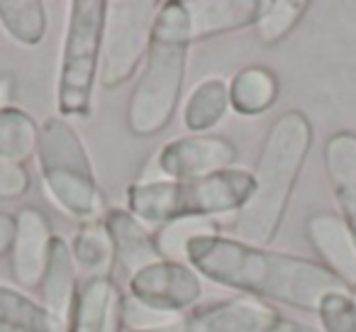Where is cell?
I'll list each match as a JSON object with an SVG mask.
<instances>
[{"label":"cell","mask_w":356,"mask_h":332,"mask_svg":"<svg viewBox=\"0 0 356 332\" xmlns=\"http://www.w3.org/2000/svg\"><path fill=\"white\" fill-rule=\"evenodd\" d=\"M234 161L237 147L232 139L208 132L171 139L154 159L161 179H203L232 169Z\"/></svg>","instance_id":"8"},{"label":"cell","mask_w":356,"mask_h":332,"mask_svg":"<svg viewBox=\"0 0 356 332\" xmlns=\"http://www.w3.org/2000/svg\"><path fill=\"white\" fill-rule=\"evenodd\" d=\"M278 320L281 315L271 306L244 298L215 301L186 315L195 332H271Z\"/></svg>","instance_id":"13"},{"label":"cell","mask_w":356,"mask_h":332,"mask_svg":"<svg viewBox=\"0 0 356 332\" xmlns=\"http://www.w3.org/2000/svg\"><path fill=\"white\" fill-rule=\"evenodd\" d=\"M42 179L47 193L71 218L93 223L103 213V193L98 189L93 161L83 139L61 115L47 118L40 125L37 144Z\"/></svg>","instance_id":"5"},{"label":"cell","mask_w":356,"mask_h":332,"mask_svg":"<svg viewBox=\"0 0 356 332\" xmlns=\"http://www.w3.org/2000/svg\"><path fill=\"white\" fill-rule=\"evenodd\" d=\"M184 320H186V315L156 310V308L147 306V303L129 296L127 291L120 293L118 327L124 332H159V330H168V327L181 325Z\"/></svg>","instance_id":"25"},{"label":"cell","mask_w":356,"mask_h":332,"mask_svg":"<svg viewBox=\"0 0 356 332\" xmlns=\"http://www.w3.org/2000/svg\"><path fill=\"white\" fill-rule=\"evenodd\" d=\"M118 301L120 293L113 276L81 278L66 317L69 332H110L118 322Z\"/></svg>","instance_id":"15"},{"label":"cell","mask_w":356,"mask_h":332,"mask_svg":"<svg viewBox=\"0 0 356 332\" xmlns=\"http://www.w3.org/2000/svg\"><path fill=\"white\" fill-rule=\"evenodd\" d=\"M161 3L154 0H110L100 42L98 79L105 90L124 86L144 61L152 42L154 20Z\"/></svg>","instance_id":"7"},{"label":"cell","mask_w":356,"mask_h":332,"mask_svg":"<svg viewBox=\"0 0 356 332\" xmlns=\"http://www.w3.org/2000/svg\"><path fill=\"white\" fill-rule=\"evenodd\" d=\"M0 25L17 45L35 47L47 35V6L42 0H0Z\"/></svg>","instance_id":"23"},{"label":"cell","mask_w":356,"mask_h":332,"mask_svg":"<svg viewBox=\"0 0 356 332\" xmlns=\"http://www.w3.org/2000/svg\"><path fill=\"white\" fill-rule=\"evenodd\" d=\"M186 264L220 286L237 288L273 303H286L305 313H317L320 301L330 293L349 291L315 259L254 247L220 232L188 242Z\"/></svg>","instance_id":"1"},{"label":"cell","mask_w":356,"mask_h":332,"mask_svg":"<svg viewBox=\"0 0 356 332\" xmlns=\"http://www.w3.org/2000/svg\"><path fill=\"white\" fill-rule=\"evenodd\" d=\"M159 332H195L193 327L188 325V322H181V325H176V327H168V330H159Z\"/></svg>","instance_id":"32"},{"label":"cell","mask_w":356,"mask_h":332,"mask_svg":"<svg viewBox=\"0 0 356 332\" xmlns=\"http://www.w3.org/2000/svg\"><path fill=\"white\" fill-rule=\"evenodd\" d=\"M271 332H322V330H317V327H312V325H305V322H293V320L281 317L278 325L273 327Z\"/></svg>","instance_id":"31"},{"label":"cell","mask_w":356,"mask_h":332,"mask_svg":"<svg viewBox=\"0 0 356 332\" xmlns=\"http://www.w3.org/2000/svg\"><path fill=\"white\" fill-rule=\"evenodd\" d=\"M30 174L22 164L0 159V200H17L30 191Z\"/></svg>","instance_id":"28"},{"label":"cell","mask_w":356,"mask_h":332,"mask_svg":"<svg viewBox=\"0 0 356 332\" xmlns=\"http://www.w3.org/2000/svg\"><path fill=\"white\" fill-rule=\"evenodd\" d=\"M191 45L184 0L161 3L142 74L127 100V129L134 137H154L173 120L184 90Z\"/></svg>","instance_id":"3"},{"label":"cell","mask_w":356,"mask_h":332,"mask_svg":"<svg viewBox=\"0 0 356 332\" xmlns=\"http://www.w3.org/2000/svg\"><path fill=\"white\" fill-rule=\"evenodd\" d=\"M184 6L188 13L191 42H203L254 27L261 0H184Z\"/></svg>","instance_id":"14"},{"label":"cell","mask_w":356,"mask_h":332,"mask_svg":"<svg viewBox=\"0 0 356 332\" xmlns=\"http://www.w3.org/2000/svg\"><path fill=\"white\" fill-rule=\"evenodd\" d=\"M312 144V125L300 110L273 120L254 166V189L237 213V239L266 247L278 235L293 189Z\"/></svg>","instance_id":"2"},{"label":"cell","mask_w":356,"mask_h":332,"mask_svg":"<svg viewBox=\"0 0 356 332\" xmlns=\"http://www.w3.org/2000/svg\"><path fill=\"white\" fill-rule=\"evenodd\" d=\"M349 291H351V296H354V298H356V283H354V286H351V288H349Z\"/></svg>","instance_id":"33"},{"label":"cell","mask_w":356,"mask_h":332,"mask_svg":"<svg viewBox=\"0 0 356 332\" xmlns=\"http://www.w3.org/2000/svg\"><path fill=\"white\" fill-rule=\"evenodd\" d=\"M15 215L0 213V257L13 249V239H15Z\"/></svg>","instance_id":"29"},{"label":"cell","mask_w":356,"mask_h":332,"mask_svg":"<svg viewBox=\"0 0 356 332\" xmlns=\"http://www.w3.org/2000/svg\"><path fill=\"white\" fill-rule=\"evenodd\" d=\"M325 174L339 205V218L356 237V134L334 132L325 144Z\"/></svg>","instance_id":"16"},{"label":"cell","mask_w":356,"mask_h":332,"mask_svg":"<svg viewBox=\"0 0 356 332\" xmlns=\"http://www.w3.org/2000/svg\"><path fill=\"white\" fill-rule=\"evenodd\" d=\"M229 108L239 115H261L276 103L278 79L266 66H247L229 81Z\"/></svg>","instance_id":"20"},{"label":"cell","mask_w":356,"mask_h":332,"mask_svg":"<svg viewBox=\"0 0 356 332\" xmlns=\"http://www.w3.org/2000/svg\"><path fill=\"white\" fill-rule=\"evenodd\" d=\"M254 189V176L227 169L203 179L134 181L127 189V210L144 225L163 228L176 220L218 218L239 213Z\"/></svg>","instance_id":"4"},{"label":"cell","mask_w":356,"mask_h":332,"mask_svg":"<svg viewBox=\"0 0 356 332\" xmlns=\"http://www.w3.org/2000/svg\"><path fill=\"white\" fill-rule=\"evenodd\" d=\"M13 95H15V76L0 74V108H6Z\"/></svg>","instance_id":"30"},{"label":"cell","mask_w":356,"mask_h":332,"mask_svg":"<svg viewBox=\"0 0 356 332\" xmlns=\"http://www.w3.org/2000/svg\"><path fill=\"white\" fill-rule=\"evenodd\" d=\"M103 225L108 230L115 247V267L127 276V281L142 269L161 262L163 254L159 249L156 235L137 220L127 208H110L103 215Z\"/></svg>","instance_id":"11"},{"label":"cell","mask_w":356,"mask_h":332,"mask_svg":"<svg viewBox=\"0 0 356 332\" xmlns=\"http://www.w3.org/2000/svg\"><path fill=\"white\" fill-rule=\"evenodd\" d=\"M105 10V0H74L69 6V25L56 84V108L61 118H83L90 110L98 81Z\"/></svg>","instance_id":"6"},{"label":"cell","mask_w":356,"mask_h":332,"mask_svg":"<svg viewBox=\"0 0 356 332\" xmlns=\"http://www.w3.org/2000/svg\"><path fill=\"white\" fill-rule=\"evenodd\" d=\"M15 239L10 249V274L13 281L22 291H37L47 269V257L51 247V225L47 215L37 208H22L15 215Z\"/></svg>","instance_id":"10"},{"label":"cell","mask_w":356,"mask_h":332,"mask_svg":"<svg viewBox=\"0 0 356 332\" xmlns=\"http://www.w3.org/2000/svg\"><path fill=\"white\" fill-rule=\"evenodd\" d=\"M0 332H69V322L25 291L0 283Z\"/></svg>","instance_id":"18"},{"label":"cell","mask_w":356,"mask_h":332,"mask_svg":"<svg viewBox=\"0 0 356 332\" xmlns=\"http://www.w3.org/2000/svg\"><path fill=\"white\" fill-rule=\"evenodd\" d=\"M71 257L79 269V278L113 276L115 271V247L105 230L103 220L86 223L71 239Z\"/></svg>","instance_id":"19"},{"label":"cell","mask_w":356,"mask_h":332,"mask_svg":"<svg viewBox=\"0 0 356 332\" xmlns=\"http://www.w3.org/2000/svg\"><path fill=\"white\" fill-rule=\"evenodd\" d=\"M79 269L71 257V247L64 237L54 235L47 257V269L40 283V303L59 317H69L71 303H74L76 288H79Z\"/></svg>","instance_id":"17"},{"label":"cell","mask_w":356,"mask_h":332,"mask_svg":"<svg viewBox=\"0 0 356 332\" xmlns=\"http://www.w3.org/2000/svg\"><path fill=\"white\" fill-rule=\"evenodd\" d=\"M229 108V86L220 76L203 79L188 95L184 108V122L193 134H205L225 118Z\"/></svg>","instance_id":"21"},{"label":"cell","mask_w":356,"mask_h":332,"mask_svg":"<svg viewBox=\"0 0 356 332\" xmlns=\"http://www.w3.org/2000/svg\"><path fill=\"white\" fill-rule=\"evenodd\" d=\"M37 144L40 125L32 120V115L13 105L0 108V159L25 166L32 157H37Z\"/></svg>","instance_id":"22"},{"label":"cell","mask_w":356,"mask_h":332,"mask_svg":"<svg viewBox=\"0 0 356 332\" xmlns=\"http://www.w3.org/2000/svg\"><path fill=\"white\" fill-rule=\"evenodd\" d=\"M307 242L327 267L346 288L356 283V237L346 223L334 213H315L305 223Z\"/></svg>","instance_id":"12"},{"label":"cell","mask_w":356,"mask_h":332,"mask_svg":"<svg viewBox=\"0 0 356 332\" xmlns=\"http://www.w3.org/2000/svg\"><path fill=\"white\" fill-rule=\"evenodd\" d=\"M203 235H218L215 220L208 218L176 220V223H168L163 228H159L156 242L163 259L186 262V247H188V242H193L195 237H203Z\"/></svg>","instance_id":"26"},{"label":"cell","mask_w":356,"mask_h":332,"mask_svg":"<svg viewBox=\"0 0 356 332\" xmlns=\"http://www.w3.org/2000/svg\"><path fill=\"white\" fill-rule=\"evenodd\" d=\"M307 10V3L302 0H261L259 8V20L254 25L257 37L264 45H276L286 40L293 27L302 20Z\"/></svg>","instance_id":"24"},{"label":"cell","mask_w":356,"mask_h":332,"mask_svg":"<svg viewBox=\"0 0 356 332\" xmlns=\"http://www.w3.org/2000/svg\"><path fill=\"white\" fill-rule=\"evenodd\" d=\"M322 332H356V298L351 291L330 293L317 308Z\"/></svg>","instance_id":"27"},{"label":"cell","mask_w":356,"mask_h":332,"mask_svg":"<svg viewBox=\"0 0 356 332\" xmlns=\"http://www.w3.org/2000/svg\"><path fill=\"white\" fill-rule=\"evenodd\" d=\"M127 293L156 310L184 315L203 296V278L191 264L161 259L134 274L127 281Z\"/></svg>","instance_id":"9"}]
</instances>
